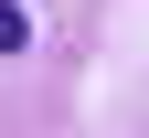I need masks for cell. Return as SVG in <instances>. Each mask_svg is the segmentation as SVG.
<instances>
[{
  "label": "cell",
  "mask_w": 149,
  "mask_h": 138,
  "mask_svg": "<svg viewBox=\"0 0 149 138\" xmlns=\"http://www.w3.org/2000/svg\"><path fill=\"white\" fill-rule=\"evenodd\" d=\"M32 43V11H22V0H0V53H22Z\"/></svg>",
  "instance_id": "6da1fadb"
}]
</instances>
